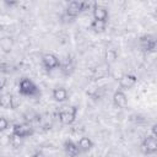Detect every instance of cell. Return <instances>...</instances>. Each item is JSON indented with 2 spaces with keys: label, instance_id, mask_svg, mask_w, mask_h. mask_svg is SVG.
Masks as SVG:
<instances>
[{
  "label": "cell",
  "instance_id": "1",
  "mask_svg": "<svg viewBox=\"0 0 157 157\" xmlns=\"http://www.w3.org/2000/svg\"><path fill=\"white\" fill-rule=\"evenodd\" d=\"M18 92L22 96H27V97H37L40 94L39 88L37 87V85L28 77H22L18 82Z\"/></svg>",
  "mask_w": 157,
  "mask_h": 157
},
{
  "label": "cell",
  "instance_id": "2",
  "mask_svg": "<svg viewBox=\"0 0 157 157\" xmlns=\"http://www.w3.org/2000/svg\"><path fill=\"white\" fill-rule=\"evenodd\" d=\"M76 115H77V107L76 105L66 107L59 112V120L64 125H71L75 123Z\"/></svg>",
  "mask_w": 157,
  "mask_h": 157
},
{
  "label": "cell",
  "instance_id": "3",
  "mask_svg": "<svg viewBox=\"0 0 157 157\" xmlns=\"http://www.w3.org/2000/svg\"><path fill=\"white\" fill-rule=\"evenodd\" d=\"M33 132H34V130L28 123H16L12 125V132L11 134H13V135H16L23 140L32 136Z\"/></svg>",
  "mask_w": 157,
  "mask_h": 157
},
{
  "label": "cell",
  "instance_id": "4",
  "mask_svg": "<svg viewBox=\"0 0 157 157\" xmlns=\"http://www.w3.org/2000/svg\"><path fill=\"white\" fill-rule=\"evenodd\" d=\"M85 11V1H77V0H74V1H70L69 5L66 6L65 9V15L74 20L76 18L81 12Z\"/></svg>",
  "mask_w": 157,
  "mask_h": 157
},
{
  "label": "cell",
  "instance_id": "5",
  "mask_svg": "<svg viewBox=\"0 0 157 157\" xmlns=\"http://www.w3.org/2000/svg\"><path fill=\"white\" fill-rule=\"evenodd\" d=\"M140 151L144 155H155L157 152V139H153L151 136L145 137L140 144Z\"/></svg>",
  "mask_w": 157,
  "mask_h": 157
},
{
  "label": "cell",
  "instance_id": "6",
  "mask_svg": "<svg viewBox=\"0 0 157 157\" xmlns=\"http://www.w3.org/2000/svg\"><path fill=\"white\" fill-rule=\"evenodd\" d=\"M42 64H43V66L45 67V70L52 71V70L59 69L61 61L58 59L56 55H54V54H52V53H47V54H43V55H42Z\"/></svg>",
  "mask_w": 157,
  "mask_h": 157
},
{
  "label": "cell",
  "instance_id": "7",
  "mask_svg": "<svg viewBox=\"0 0 157 157\" xmlns=\"http://www.w3.org/2000/svg\"><path fill=\"white\" fill-rule=\"evenodd\" d=\"M139 45L140 48L144 50V52H153L156 49V45H157V40L155 39L153 36H150V34H146V36H142L140 39H139Z\"/></svg>",
  "mask_w": 157,
  "mask_h": 157
},
{
  "label": "cell",
  "instance_id": "8",
  "mask_svg": "<svg viewBox=\"0 0 157 157\" xmlns=\"http://www.w3.org/2000/svg\"><path fill=\"white\" fill-rule=\"evenodd\" d=\"M92 16H93V20H96V21L107 22L109 18V12H108V9L105 6L96 4L92 9Z\"/></svg>",
  "mask_w": 157,
  "mask_h": 157
},
{
  "label": "cell",
  "instance_id": "9",
  "mask_svg": "<svg viewBox=\"0 0 157 157\" xmlns=\"http://www.w3.org/2000/svg\"><path fill=\"white\" fill-rule=\"evenodd\" d=\"M137 82V77L134 74H124L119 77V86L124 90L132 88Z\"/></svg>",
  "mask_w": 157,
  "mask_h": 157
},
{
  "label": "cell",
  "instance_id": "10",
  "mask_svg": "<svg viewBox=\"0 0 157 157\" xmlns=\"http://www.w3.org/2000/svg\"><path fill=\"white\" fill-rule=\"evenodd\" d=\"M63 147H64V152L67 157H78L81 155L77 144L74 142L72 140H65Z\"/></svg>",
  "mask_w": 157,
  "mask_h": 157
},
{
  "label": "cell",
  "instance_id": "11",
  "mask_svg": "<svg viewBox=\"0 0 157 157\" xmlns=\"http://www.w3.org/2000/svg\"><path fill=\"white\" fill-rule=\"evenodd\" d=\"M52 97L55 102H59V103H63L65 101H67L69 98V92L66 88L64 87H55L52 92Z\"/></svg>",
  "mask_w": 157,
  "mask_h": 157
},
{
  "label": "cell",
  "instance_id": "12",
  "mask_svg": "<svg viewBox=\"0 0 157 157\" xmlns=\"http://www.w3.org/2000/svg\"><path fill=\"white\" fill-rule=\"evenodd\" d=\"M113 103L117 108H125L126 104H128V98H126V94L121 91V90H118L114 92L113 94Z\"/></svg>",
  "mask_w": 157,
  "mask_h": 157
},
{
  "label": "cell",
  "instance_id": "13",
  "mask_svg": "<svg viewBox=\"0 0 157 157\" xmlns=\"http://www.w3.org/2000/svg\"><path fill=\"white\" fill-rule=\"evenodd\" d=\"M0 107L4 109H15L13 96L10 92H5L0 94Z\"/></svg>",
  "mask_w": 157,
  "mask_h": 157
},
{
  "label": "cell",
  "instance_id": "14",
  "mask_svg": "<svg viewBox=\"0 0 157 157\" xmlns=\"http://www.w3.org/2000/svg\"><path fill=\"white\" fill-rule=\"evenodd\" d=\"M76 144H77L78 150H80L81 153H86V152H88V151L92 150L93 146H94L93 141H92L90 137H87V136H82V137L78 140V142H76Z\"/></svg>",
  "mask_w": 157,
  "mask_h": 157
},
{
  "label": "cell",
  "instance_id": "15",
  "mask_svg": "<svg viewBox=\"0 0 157 157\" xmlns=\"http://www.w3.org/2000/svg\"><path fill=\"white\" fill-rule=\"evenodd\" d=\"M12 47H13V39H12V37L5 36V37L0 38V49L4 53H10L12 50Z\"/></svg>",
  "mask_w": 157,
  "mask_h": 157
},
{
  "label": "cell",
  "instance_id": "16",
  "mask_svg": "<svg viewBox=\"0 0 157 157\" xmlns=\"http://www.w3.org/2000/svg\"><path fill=\"white\" fill-rule=\"evenodd\" d=\"M118 59V53L115 49L110 48V49H107L105 53H104V60H105V64L107 65H110L113 63H115Z\"/></svg>",
  "mask_w": 157,
  "mask_h": 157
},
{
  "label": "cell",
  "instance_id": "17",
  "mask_svg": "<svg viewBox=\"0 0 157 157\" xmlns=\"http://www.w3.org/2000/svg\"><path fill=\"white\" fill-rule=\"evenodd\" d=\"M90 27H91V29H92L93 32H96V33H103V32L105 31V28H107V22L93 20V21L91 22Z\"/></svg>",
  "mask_w": 157,
  "mask_h": 157
},
{
  "label": "cell",
  "instance_id": "18",
  "mask_svg": "<svg viewBox=\"0 0 157 157\" xmlns=\"http://www.w3.org/2000/svg\"><path fill=\"white\" fill-rule=\"evenodd\" d=\"M7 137H9V142H10V145H11L13 148H18V147L23 144V139L18 137V136H16V135H13V134H10Z\"/></svg>",
  "mask_w": 157,
  "mask_h": 157
},
{
  "label": "cell",
  "instance_id": "19",
  "mask_svg": "<svg viewBox=\"0 0 157 157\" xmlns=\"http://www.w3.org/2000/svg\"><path fill=\"white\" fill-rule=\"evenodd\" d=\"M108 74H109V65H107V64H104V65L101 66L99 69L97 67V70H96V76H98V78L104 77V76L108 75Z\"/></svg>",
  "mask_w": 157,
  "mask_h": 157
},
{
  "label": "cell",
  "instance_id": "20",
  "mask_svg": "<svg viewBox=\"0 0 157 157\" xmlns=\"http://www.w3.org/2000/svg\"><path fill=\"white\" fill-rule=\"evenodd\" d=\"M10 126V121L5 118V117H0V132H4L9 129Z\"/></svg>",
  "mask_w": 157,
  "mask_h": 157
},
{
  "label": "cell",
  "instance_id": "21",
  "mask_svg": "<svg viewBox=\"0 0 157 157\" xmlns=\"http://www.w3.org/2000/svg\"><path fill=\"white\" fill-rule=\"evenodd\" d=\"M156 128H157V125L156 124H153L152 126H151V137H153V139H156L157 137V134H156Z\"/></svg>",
  "mask_w": 157,
  "mask_h": 157
},
{
  "label": "cell",
  "instance_id": "22",
  "mask_svg": "<svg viewBox=\"0 0 157 157\" xmlns=\"http://www.w3.org/2000/svg\"><path fill=\"white\" fill-rule=\"evenodd\" d=\"M6 86V78L5 77H0V91H2Z\"/></svg>",
  "mask_w": 157,
  "mask_h": 157
},
{
  "label": "cell",
  "instance_id": "23",
  "mask_svg": "<svg viewBox=\"0 0 157 157\" xmlns=\"http://www.w3.org/2000/svg\"><path fill=\"white\" fill-rule=\"evenodd\" d=\"M4 4L6 5V6H16V5H18V1H7V0H5L4 1Z\"/></svg>",
  "mask_w": 157,
  "mask_h": 157
},
{
  "label": "cell",
  "instance_id": "24",
  "mask_svg": "<svg viewBox=\"0 0 157 157\" xmlns=\"http://www.w3.org/2000/svg\"><path fill=\"white\" fill-rule=\"evenodd\" d=\"M32 157H44V156H43V153H40V152H36Z\"/></svg>",
  "mask_w": 157,
  "mask_h": 157
}]
</instances>
